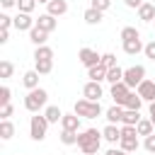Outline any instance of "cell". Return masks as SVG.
Instances as JSON below:
<instances>
[{"label":"cell","mask_w":155,"mask_h":155,"mask_svg":"<svg viewBox=\"0 0 155 155\" xmlns=\"http://www.w3.org/2000/svg\"><path fill=\"white\" fill-rule=\"evenodd\" d=\"M143 148H145V150H148V153H155V133H153V136H148V138H145V143H143Z\"/></svg>","instance_id":"cell-42"},{"label":"cell","mask_w":155,"mask_h":155,"mask_svg":"<svg viewBox=\"0 0 155 155\" xmlns=\"http://www.w3.org/2000/svg\"><path fill=\"white\" fill-rule=\"evenodd\" d=\"M124 111H126V109L119 107V104L109 107V109H107V121H109V124H121V121H124Z\"/></svg>","instance_id":"cell-17"},{"label":"cell","mask_w":155,"mask_h":155,"mask_svg":"<svg viewBox=\"0 0 155 155\" xmlns=\"http://www.w3.org/2000/svg\"><path fill=\"white\" fill-rule=\"evenodd\" d=\"M29 41H31L34 46H46V41H48V31H44V29H39V27H34V29L29 31Z\"/></svg>","instance_id":"cell-16"},{"label":"cell","mask_w":155,"mask_h":155,"mask_svg":"<svg viewBox=\"0 0 155 155\" xmlns=\"http://www.w3.org/2000/svg\"><path fill=\"white\" fill-rule=\"evenodd\" d=\"M34 27H36V19H31V15L19 12V15L15 17V29H19V31H31Z\"/></svg>","instance_id":"cell-11"},{"label":"cell","mask_w":155,"mask_h":155,"mask_svg":"<svg viewBox=\"0 0 155 155\" xmlns=\"http://www.w3.org/2000/svg\"><path fill=\"white\" fill-rule=\"evenodd\" d=\"M15 24V19L12 17H7V15H0V29H10Z\"/></svg>","instance_id":"cell-40"},{"label":"cell","mask_w":155,"mask_h":155,"mask_svg":"<svg viewBox=\"0 0 155 155\" xmlns=\"http://www.w3.org/2000/svg\"><path fill=\"white\" fill-rule=\"evenodd\" d=\"M143 80H145V68H143V65H131V68L124 70V82H126L131 90L138 87Z\"/></svg>","instance_id":"cell-5"},{"label":"cell","mask_w":155,"mask_h":155,"mask_svg":"<svg viewBox=\"0 0 155 155\" xmlns=\"http://www.w3.org/2000/svg\"><path fill=\"white\" fill-rule=\"evenodd\" d=\"M102 15H104V12H99V10H94V7H87L85 15H82V19H85L87 24H99V22H102Z\"/></svg>","instance_id":"cell-21"},{"label":"cell","mask_w":155,"mask_h":155,"mask_svg":"<svg viewBox=\"0 0 155 155\" xmlns=\"http://www.w3.org/2000/svg\"><path fill=\"white\" fill-rule=\"evenodd\" d=\"M150 121H153V126H155V116H153V119H150Z\"/></svg>","instance_id":"cell-49"},{"label":"cell","mask_w":155,"mask_h":155,"mask_svg":"<svg viewBox=\"0 0 155 155\" xmlns=\"http://www.w3.org/2000/svg\"><path fill=\"white\" fill-rule=\"evenodd\" d=\"M109 5H111V0H92V2H90V7H94V10H99V12H107Z\"/></svg>","instance_id":"cell-37"},{"label":"cell","mask_w":155,"mask_h":155,"mask_svg":"<svg viewBox=\"0 0 155 155\" xmlns=\"http://www.w3.org/2000/svg\"><path fill=\"white\" fill-rule=\"evenodd\" d=\"M87 78L92 80V82H102V80H107V68L99 63V65H94V68H87Z\"/></svg>","instance_id":"cell-18"},{"label":"cell","mask_w":155,"mask_h":155,"mask_svg":"<svg viewBox=\"0 0 155 155\" xmlns=\"http://www.w3.org/2000/svg\"><path fill=\"white\" fill-rule=\"evenodd\" d=\"M22 85H24L27 90H36V87H39V73H36V70H27V73L22 75Z\"/></svg>","instance_id":"cell-19"},{"label":"cell","mask_w":155,"mask_h":155,"mask_svg":"<svg viewBox=\"0 0 155 155\" xmlns=\"http://www.w3.org/2000/svg\"><path fill=\"white\" fill-rule=\"evenodd\" d=\"M46 131H48L46 116H44V114H34V116L29 119V136H31L34 140H44V138H46Z\"/></svg>","instance_id":"cell-4"},{"label":"cell","mask_w":155,"mask_h":155,"mask_svg":"<svg viewBox=\"0 0 155 155\" xmlns=\"http://www.w3.org/2000/svg\"><path fill=\"white\" fill-rule=\"evenodd\" d=\"M12 73H15V65L10 61H0V78L7 80V78H12Z\"/></svg>","instance_id":"cell-32"},{"label":"cell","mask_w":155,"mask_h":155,"mask_svg":"<svg viewBox=\"0 0 155 155\" xmlns=\"http://www.w3.org/2000/svg\"><path fill=\"white\" fill-rule=\"evenodd\" d=\"M102 138L109 140V143H119V140H121V126H116V124H107L104 131H102Z\"/></svg>","instance_id":"cell-13"},{"label":"cell","mask_w":155,"mask_h":155,"mask_svg":"<svg viewBox=\"0 0 155 155\" xmlns=\"http://www.w3.org/2000/svg\"><path fill=\"white\" fill-rule=\"evenodd\" d=\"M78 58H80V63H82L85 68H94V65H99V63H102V56H99L94 48H80Z\"/></svg>","instance_id":"cell-7"},{"label":"cell","mask_w":155,"mask_h":155,"mask_svg":"<svg viewBox=\"0 0 155 155\" xmlns=\"http://www.w3.org/2000/svg\"><path fill=\"white\" fill-rule=\"evenodd\" d=\"M44 116H46V121H48V124H58V121L63 119V111H61L58 107H46Z\"/></svg>","instance_id":"cell-25"},{"label":"cell","mask_w":155,"mask_h":155,"mask_svg":"<svg viewBox=\"0 0 155 155\" xmlns=\"http://www.w3.org/2000/svg\"><path fill=\"white\" fill-rule=\"evenodd\" d=\"M78 145H80V150L85 155H94L99 150V145H102V131H97V128L80 131L78 133Z\"/></svg>","instance_id":"cell-1"},{"label":"cell","mask_w":155,"mask_h":155,"mask_svg":"<svg viewBox=\"0 0 155 155\" xmlns=\"http://www.w3.org/2000/svg\"><path fill=\"white\" fill-rule=\"evenodd\" d=\"M153 128H155V126H153V121H150V119H140V121H138V126H136L138 136H145V138H148V136H153Z\"/></svg>","instance_id":"cell-26"},{"label":"cell","mask_w":155,"mask_h":155,"mask_svg":"<svg viewBox=\"0 0 155 155\" xmlns=\"http://www.w3.org/2000/svg\"><path fill=\"white\" fill-rule=\"evenodd\" d=\"M46 102H48V92L44 87H36V90H29V94L24 97V109L31 114H39V109H44Z\"/></svg>","instance_id":"cell-2"},{"label":"cell","mask_w":155,"mask_h":155,"mask_svg":"<svg viewBox=\"0 0 155 155\" xmlns=\"http://www.w3.org/2000/svg\"><path fill=\"white\" fill-rule=\"evenodd\" d=\"M119 148L126 150V153H136L138 150V138H121L119 140Z\"/></svg>","instance_id":"cell-30"},{"label":"cell","mask_w":155,"mask_h":155,"mask_svg":"<svg viewBox=\"0 0 155 155\" xmlns=\"http://www.w3.org/2000/svg\"><path fill=\"white\" fill-rule=\"evenodd\" d=\"M133 39H140V31L136 27H124L121 29V41H133Z\"/></svg>","instance_id":"cell-31"},{"label":"cell","mask_w":155,"mask_h":155,"mask_svg":"<svg viewBox=\"0 0 155 155\" xmlns=\"http://www.w3.org/2000/svg\"><path fill=\"white\" fill-rule=\"evenodd\" d=\"M34 70L39 75H48L53 70V61H34Z\"/></svg>","instance_id":"cell-29"},{"label":"cell","mask_w":155,"mask_h":155,"mask_svg":"<svg viewBox=\"0 0 155 155\" xmlns=\"http://www.w3.org/2000/svg\"><path fill=\"white\" fill-rule=\"evenodd\" d=\"M61 143H63V145H78V133H73V131H61Z\"/></svg>","instance_id":"cell-33"},{"label":"cell","mask_w":155,"mask_h":155,"mask_svg":"<svg viewBox=\"0 0 155 155\" xmlns=\"http://www.w3.org/2000/svg\"><path fill=\"white\" fill-rule=\"evenodd\" d=\"M107 82L109 85H116V82H124V70L116 65V68H109L107 70Z\"/></svg>","instance_id":"cell-24"},{"label":"cell","mask_w":155,"mask_h":155,"mask_svg":"<svg viewBox=\"0 0 155 155\" xmlns=\"http://www.w3.org/2000/svg\"><path fill=\"white\" fill-rule=\"evenodd\" d=\"M138 121H140V114H138L136 109H126V111H124V121H121V124H126V126H138Z\"/></svg>","instance_id":"cell-28"},{"label":"cell","mask_w":155,"mask_h":155,"mask_svg":"<svg viewBox=\"0 0 155 155\" xmlns=\"http://www.w3.org/2000/svg\"><path fill=\"white\" fill-rule=\"evenodd\" d=\"M140 107H143V99H140V94H138V92H131V94L126 97V104H124V109H136V111H140Z\"/></svg>","instance_id":"cell-23"},{"label":"cell","mask_w":155,"mask_h":155,"mask_svg":"<svg viewBox=\"0 0 155 155\" xmlns=\"http://www.w3.org/2000/svg\"><path fill=\"white\" fill-rule=\"evenodd\" d=\"M143 2H145V0H124V5H126V7H133V10H138Z\"/></svg>","instance_id":"cell-43"},{"label":"cell","mask_w":155,"mask_h":155,"mask_svg":"<svg viewBox=\"0 0 155 155\" xmlns=\"http://www.w3.org/2000/svg\"><path fill=\"white\" fill-rule=\"evenodd\" d=\"M12 111H15V107H12V104L0 107V116H2V121H5V119H10V116H12Z\"/></svg>","instance_id":"cell-41"},{"label":"cell","mask_w":155,"mask_h":155,"mask_svg":"<svg viewBox=\"0 0 155 155\" xmlns=\"http://www.w3.org/2000/svg\"><path fill=\"white\" fill-rule=\"evenodd\" d=\"M145 46H143V41L140 39H133V41H124V53H128V56H136V53H140Z\"/></svg>","instance_id":"cell-20"},{"label":"cell","mask_w":155,"mask_h":155,"mask_svg":"<svg viewBox=\"0 0 155 155\" xmlns=\"http://www.w3.org/2000/svg\"><path fill=\"white\" fill-rule=\"evenodd\" d=\"M82 97L85 99H90V102H99L102 97H104V90H102V85L99 82H85V87H82Z\"/></svg>","instance_id":"cell-8"},{"label":"cell","mask_w":155,"mask_h":155,"mask_svg":"<svg viewBox=\"0 0 155 155\" xmlns=\"http://www.w3.org/2000/svg\"><path fill=\"white\" fill-rule=\"evenodd\" d=\"M104 155H128V153H126V150H121V148H109Z\"/></svg>","instance_id":"cell-45"},{"label":"cell","mask_w":155,"mask_h":155,"mask_svg":"<svg viewBox=\"0 0 155 155\" xmlns=\"http://www.w3.org/2000/svg\"><path fill=\"white\" fill-rule=\"evenodd\" d=\"M34 61H53V48L51 46H36Z\"/></svg>","instance_id":"cell-22"},{"label":"cell","mask_w":155,"mask_h":155,"mask_svg":"<svg viewBox=\"0 0 155 155\" xmlns=\"http://www.w3.org/2000/svg\"><path fill=\"white\" fill-rule=\"evenodd\" d=\"M138 19L140 22H153L155 19V5L153 2H143L138 7Z\"/></svg>","instance_id":"cell-15"},{"label":"cell","mask_w":155,"mask_h":155,"mask_svg":"<svg viewBox=\"0 0 155 155\" xmlns=\"http://www.w3.org/2000/svg\"><path fill=\"white\" fill-rule=\"evenodd\" d=\"M109 94H111V99H114V104H119V107H124V104H126V97L131 94V87H128L126 82H116V85H111V90H109Z\"/></svg>","instance_id":"cell-6"},{"label":"cell","mask_w":155,"mask_h":155,"mask_svg":"<svg viewBox=\"0 0 155 155\" xmlns=\"http://www.w3.org/2000/svg\"><path fill=\"white\" fill-rule=\"evenodd\" d=\"M136 92L140 94L143 102H148V104L155 102V82H153V80H143V82L136 87Z\"/></svg>","instance_id":"cell-9"},{"label":"cell","mask_w":155,"mask_h":155,"mask_svg":"<svg viewBox=\"0 0 155 155\" xmlns=\"http://www.w3.org/2000/svg\"><path fill=\"white\" fill-rule=\"evenodd\" d=\"M2 2V7H12V5H17V0H0Z\"/></svg>","instance_id":"cell-46"},{"label":"cell","mask_w":155,"mask_h":155,"mask_svg":"<svg viewBox=\"0 0 155 155\" xmlns=\"http://www.w3.org/2000/svg\"><path fill=\"white\" fill-rule=\"evenodd\" d=\"M17 7H19V12L31 15V10L36 7V0H17Z\"/></svg>","instance_id":"cell-34"},{"label":"cell","mask_w":155,"mask_h":155,"mask_svg":"<svg viewBox=\"0 0 155 155\" xmlns=\"http://www.w3.org/2000/svg\"><path fill=\"white\" fill-rule=\"evenodd\" d=\"M121 138H138L136 126H126V124H121Z\"/></svg>","instance_id":"cell-36"},{"label":"cell","mask_w":155,"mask_h":155,"mask_svg":"<svg viewBox=\"0 0 155 155\" xmlns=\"http://www.w3.org/2000/svg\"><path fill=\"white\" fill-rule=\"evenodd\" d=\"M36 27L51 34V31H53V29L58 27V19H56L53 15H48V12H44V15H39V19H36Z\"/></svg>","instance_id":"cell-12"},{"label":"cell","mask_w":155,"mask_h":155,"mask_svg":"<svg viewBox=\"0 0 155 155\" xmlns=\"http://www.w3.org/2000/svg\"><path fill=\"white\" fill-rule=\"evenodd\" d=\"M10 94H12V92H10V87H7V85H2V87H0V107L10 104Z\"/></svg>","instance_id":"cell-38"},{"label":"cell","mask_w":155,"mask_h":155,"mask_svg":"<svg viewBox=\"0 0 155 155\" xmlns=\"http://www.w3.org/2000/svg\"><path fill=\"white\" fill-rule=\"evenodd\" d=\"M46 12L53 15V17H63V15L68 12V2H65V0H51V2L46 5Z\"/></svg>","instance_id":"cell-14"},{"label":"cell","mask_w":155,"mask_h":155,"mask_svg":"<svg viewBox=\"0 0 155 155\" xmlns=\"http://www.w3.org/2000/svg\"><path fill=\"white\" fill-rule=\"evenodd\" d=\"M12 136H15V126H12V121H10V119L0 121V138H2V140H10Z\"/></svg>","instance_id":"cell-27"},{"label":"cell","mask_w":155,"mask_h":155,"mask_svg":"<svg viewBox=\"0 0 155 155\" xmlns=\"http://www.w3.org/2000/svg\"><path fill=\"white\" fill-rule=\"evenodd\" d=\"M148 111H150V119H153V116H155V102H150V104H148Z\"/></svg>","instance_id":"cell-47"},{"label":"cell","mask_w":155,"mask_h":155,"mask_svg":"<svg viewBox=\"0 0 155 155\" xmlns=\"http://www.w3.org/2000/svg\"><path fill=\"white\" fill-rule=\"evenodd\" d=\"M39 2H46V5H48V2H51V0H39Z\"/></svg>","instance_id":"cell-48"},{"label":"cell","mask_w":155,"mask_h":155,"mask_svg":"<svg viewBox=\"0 0 155 155\" xmlns=\"http://www.w3.org/2000/svg\"><path fill=\"white\" fill-rule=\"evenodd\" d=\"M61 128L63 131H73V133H80V116L73 111V114H63L61 119Z\"/></svg>","instance_id":"cell-10"},{"label":"cell","mask_w":155,"mask_h":155,"mask_svg":"<svg viewBox=\"0 0 155 155\" xmlns=\"http://www.w3.org/2000/svg\"><path fill=\"white\" fill-rule=\"evenodd\" d=\"M143 53H145V58H150V61H155V41H150V44H145V48H143Z\"/></svg>","instance_id":"cell-39"},{"label":"cell","mask_w":155,"mask_h":155,"mask_svg":"<svg viewBox=\"0 0 155 155\" xmlns=\"http://www.w3.org/2000/svg\"><path fill=\"white\" fill-rule=\"evenodd\" d=\"M10 41V29H0V44H7Z\"/></svg>","instance_id":"cell-44"},{"label":"cell","mask_w":155,"mask_h":155,"mask_svg":"<svg viewBox=\"0 0 155 155\" xmlns=\"http://www.w3.org/2000/svg\"><path fill=\"white\" fill-rule=\"evenodd\" d=\"M80 119H97L99 114H102V104L99 102H90V99H78L75 102V109H73Z\"/></svg>","instance_id":"cell-3"},{"label":"cell","mask_w":155,"mask_h":155,"mask_svg":"<svg viewBox=\"0 0 155 155\" xmlns=\"http://www.w3.org/2000/svg\"><path fill=\"white\" fill-rule=\"evenodd\" d=\"M102 65L109 70V68H116V56L114 53H102Z\"/></svg>","instance_id":"cell-35"},{"label":"cell","mask_w":155,"mask_h":155,"mask_svg":"<svg viewBox=\"0 0 155 155\" xmlns=\"http://www.w3.org/2000/svg\"><path fill=\"white\" fill-rule=\"evenodd\" d=\"M82 155H85V153H82Z\"/></svg>","instance_id":"cell-50"}]
</instances>
